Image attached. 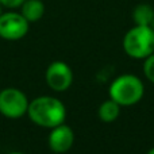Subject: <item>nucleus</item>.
I'll return each instance as SVG.
<instances>
[{
	"instance_id": "1",
	"label": "nucleus",
	"mask_w": 154,
	"mask_h": 154,
	"mask_svg": "<svg viewBox=\"0 0 154 154\" xmlns=\"http://www.w3.org/2000/svg\"><path fill=\"white\" fill-rule=\"evenodd\" d=\"M27 114L35 125L41 127L53 128L64 123L66 109L58 99L50 96H41L29 103Z\"/></svg>"
},
{
	"instance_id": "2",
	"label": "nucleus",
	"mask_w": 154,
	"mask_h": 154,
	"mask_svg": "<svg viewBox=\"0 0 154 154\" xmlns=\"http://www.w3.org/2000/svg\"><path fill=\"white\" fill-rule=\"evenodd\" d=\"M123 48L133 58H147L154 53V29L152 26L133 27L125 35Z\"/></svg>"
},
{
	"instance_id": "3",
	"label": "nucleus",
	"mask_w": 154,
	"mask_h": 154,
	"mask_svg": "<svg viewBox=\"0 0 154 154\" xmlns=\"http://www.w3.org/2000/svg\"><path fill=\"white\" fill-rule=\"evenodd\" d=\"M109 96L119 106H133L143 96V84L137 76L123 75L111 84Z\"/></svg>"
},
{
	"instance_id": "4",
	"label": "nucleus",
	"mask_w": 154,
	"mask_h": 154,
	"mask_svg": "<svg viewBox=\"0 0 154 154\" xmlns=\"http://www.w3.org/2000/svg\"><path fill=\"white\" fill-rule=\"evenodd\" d=\"M29 109V100L22 91L5 88L0 92V112L10 119L23 116Z\"/></svg>"
},
{
	"instance_id": "5",
	"label": "nucleus",
	"mask_w": 154,
	"mask_h": 154,
	"mask_svg": "<svg viewBox=\"0 0 154 154\" xmlns=\"http://www.w3.org/2000/svg\"><path fill=\"white\" fill-rule=\"evenodd\" d=\"M29 31V22L22 14H0V37L7 41H18Z\"/></svg>"
},
{
	"instance_id": "6",
	"label": "nucleus",
	"mask_w": 154,
	"mask_h": 154,
	"mask_svg": "<svg viewBox=\"0 0 154 154\" xmlns=\"http://www.w3.org/2000/svg\"><path fill=\"white\" fill-rule=\"evenodd\" d=\"M72 70L65 62L56 61L50 64V66L46 70V81H48L49 87L57 92L68 89L72 84Z\"/></svg>"
},
{
	"instance_id": "7",
	"label": "nucleus",
	"mask_w": 154,
	"mask_h": 154,
	"mask_svg": "<svg viewBox=\"0 0 154 154\" xmlns=\"http://www.w3.org/2000/svg\"><path fill=\"white\" fill-rule=\"evenodd\" d=\"M75 135L69 126L66 125H58L53 127V131L49 137V146L56 153H65L72 147Z\"/></svg>"
},
{
	"instance_id": "8",
	"label": "nucleus",
	"mask_w": 154,
	"mask_h": 154,
	"mask_svg": "<svg viewBox=\"0 0 154 154\" xmlns=\"http://www.w3.org/2000/svg\"><path fill=\"white\" fill-rule=\"evenodd\" d=\"M45 14V5L41 0H24L22 4V15L27 22H37Z\"/></svg>"
},
{
	"instance_id": "9",
	"label": "nucleus",
	"mask_w": 154,
	"mask_h": 154,
	"mask_svg": "<svg viewBox=\"0 0 154 154\" xmlns=\"http://www.w3.org/2000/svg\"><path fill=\"white\" fill-rule=\"evenodd\" d=\"M133 19L137 26H153L154 10L149 4H139L134 8Z\"/></svg>"
},
{
	"instance_id": "10",
	"label": "nucleus",
	"mask_w": 154,
	"mask_h": 154,
	"mask_svg": "<svg viewBox=\"0 0 154 154\" xmlns=\"http://www.w3.org/2000/svg\"><path fill=\"white\" fill-rule=\"evenodd\" d=\"M119 109H120V106L111 100H107L99 107V116L103 122H114L118 116H119Z\"/></svg>"
},
{
	"instance_id": "11",
	"label": "nucleus",
	"mask_w": 154,
	"mask_h": 154,
	"mask_svg": "<svg viewBox=\"0 0 154 154\" xmlns=\"http://www.w3.org/2000/svg\"><path fill=\"white\" fill-rule=\"evenodd\" d=\"M143 69H145V75H146V77L152 82H154V53L150 54V56L146 58Z\"/></svg>"
},
{
	"instance_id": "12",
	"label": "nucleus",
	"mask_w": 154,
	"mask_h": 154,
	"mask_svg": "<svg viewBox=\"0 0 154 154\" xmlns=\"http://www.w3.org/2000/svg\"><path fill=\"white\" fill-rule=\"evenodd\" d=\"M24 3V0H0V4L4 5L7 8H16L20 7Z\"/></svg>"
},
{
	"instance_id": "13",
	"label": "nucleus",
	"mask_w": 154,
	"mask_h": 154,
	"mask_svg": "<svg viewBox=\"0 0 154 154\" xmlns=\"http://www.w3.org/2000/svg\"><path fill=\"white\" fill-rule=\"evenodd\" d=\"M147 154H154V147H153V149H152V150H150V152H149V153H147Z\"/></svg>"
},
{
	"instance_id": "14",
	"label": "nucleus",
	"mask_w": 154,
	"mask_h": 154,
	"mask_svg": "<svg viewBox=\"0 0 154 154\" xmlns=\"http://www.w3.org/2000/svg\"><path fill=\"white\" fill-rule=\"evenodd\" d=\"M11 154H22V153H11Z\"/></svg>"
},
{
	"instance_id": "15",
	"label": "nucleus",
	"mask_w": 154,
	"mask_h": 154,
	"mask_svg": "<svg viewBox=\"0 0 154 154\" xmlns=\"http://www.w3.org/2000/svg\"><path fill=\"white\" fill-rule=\"evenodd\" d=\"M0 5H2V4H0ZM0 14H2V11H0Z\"/></svg>"
}]
</instances>
